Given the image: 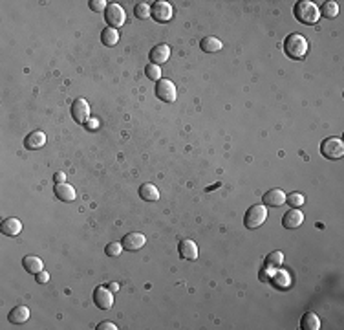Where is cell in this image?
Wrapping results in <instances>:
<instances>
[{
    "label": "cell",
    "mask_w": 344,
    "mask_h": 330,
    "mask_svg": "<svg viewBox=\"0 0 344 330\" xmlns=\"http://www.w3.org/2000/svg\"><path fill=\"white\" fill-rule=\"evenodd\" d=\"M308 50H310V44L306 37L300 33H289L284 41V52L287 53V57L296 59V61L306 57Z\"/></svg>",
    "instance_id": "obj_1"
},
{
    "label": "cell",
    "mask_w": 344,
    "mask_h": 330,
    "mask_svg": "<svg viewBox=\"0 0 344 330\" xmlns=\"http://www.w3.org/2000/svg\"><path fill=\"white\" fill-rule=\"evenodd\" d=\"M295 19L302 24H317L320 19L319 8L317 4H313L311 0H300L295 4V10H293Z\"/></svg>",
    "instance_id": "obj_2"
},
{
    "label": "cell",
    "mask_w": 344,
    "mask_h": 330,
    "mask_svg": "<svg viewBox=\"0 0 344 330\" xmlns=\"http://www.w3.org/2000/svg\"><path fill=\"white\" fill-rule=\"evenodd\" d=\"M266 218H268V209H266V206L256 204V206H251L247 209V213H245L244 216V224L249 230H256V228H260V226L266 222Z\"/></svg>",
    "instance_id": "obj_3"
},
{
    "label": "cell",
    "mask_w": 344,
    "mask_h": 330,
    "mask_svg": "<svg viewBox=\"0 0 344 330\" xmlns=\"http://www.w3.org/2000/svg\"><path fill=\"white\" fill-rule=\"evenodd\" d=\"M320 153L328 160H339L344 154V143L340 138H326L320 145Z\"/></svg>",
    "instance_id": "obj_4"
},
{
    "label": "cell",
    "mask_w": 344,
    "mask_h": 330,
    "mask_svg": "<svg viewBox=\"0 0 344 330\" xmlns=\"http://www.w3.org/2000/svg\"><path fill=\"white\" fill-rule=\"evenodd\" d=\"M72 118L79 125H86V121L90 120V105L84 97H77L72 103Z\"/></svg>",
    "instance_id": "obj_5"
},
{
    "label": "cell",
    "mask_w": 344,
    "mask_h": 330,
    "mask_svg": "<svg viewBox=\"0 0 344 330\" xmlns=\"http://www.w3.org/2000/svg\"><path fill=\"white\" fill-rule=\"evenodd\" d=\"M124 19H126V15H124V10L119 4H108L105 11V20L108 22V28L117 29L119 26L124 24Z\"/></svg>",
    "instance_id": "obj_6"
},
{
    "label": "cell",
    "mask_w": 344,
    "mask_h": 330,
    "mask_svg": "<svg viewBox=\"0 0 344 330\" xmlns=\"http://www.w3.org/2000/svg\"><path fill=\"white\" fill-rule=\"evenodd\" d=\"M94 303L101 310H110L114 306V292H110L106 286H97L94 290Z\"/></svg>",
    "instance_id": "obj_7"
},
{
    "label": "cell",
    "mask_w": 344,
    "mask_h": 330,
    "mask_svg": "<svg viewBox=\"0 0 344 330\" xmlns=\"http://www.w3.org/2000/svg\"><path fill=\"white\" fill-rule=\"evenodd\" d=\"M156 96L165 103H174L176 101V86L168 79H159L156 85Z\"/></svg>",
    "instance_id": "obj_8"
},
{
    "label": "cell",
    "mask_w": 344,
    "mask_h": 330,
    "mask_svg": "<svg viewBox=\"0 0 344 330\" xmlns=\"http://www.w3.org/2000/svg\"><path fill=\"white\" fill-rule=\"evenodd\" d=\"M150 15L158 22H168L172 19V6L165 0H158V2H154L150 6Z\"/></svg>",
    "instance_id": "obj_9"
},
{
    "label": "cell",
    "mask_w": 344,
    "mask_h": 330,
    "mask_svg": "<svg viewBox=\"0 0 344 330\" xmlns=\"http://www.w3.org/2000/svg\"><path fill=\"white\" fill-rule=\"evenodd\" d=\"M302 222H304V213L300 209H296V207L286 211V215L282 216V226L286 230H295V228L302 226Z\"/></svg>",
    "instance_id": "obj_10"
},
{
    "label": "cell",
    "mask_w": 344,
    "mask_h": 330,
    "mask_svg": "<svg viewBox=\"0 0 344 330\" xmlns=\"http://www.w3.org/2000/svg\"><path fill=\"white\" fill-rule=\"evenodd\" d=\"M145 242H147V239H145L143 233H128L124 235L123 240H121L123 248L128 249V251H138V249L143 248Z\"/></svg>",
    "instance_id": "obj_11"
},
{
    "label": "cell",
    "mask_w": 344,
    "mask_h": 330,
    "mask_svg": "<svg viewBox=\"0 0 344 330\" xmlns=\"http://www.w3.org/2000/svg\"><path fill=\"white\" fill-rule=\"evenodd\" d=\"M286 193L282 189H269L264 195V206L266 207H280L286 204Z\"/></svg>",
    "instance_id": "obj_12"
},
{
    "label": "cell",
    "mask_w": 344,
    "mask_h": 330,
    "mask_svg": "<svg viewBox=\"0 0 344 330\" xmlns=\"http://www.w3.org/2000/svg\"><path fill=\"white\" fill-rule=\"evenodd\" d=\"M178 253H180L182 259L194 261V259H198V246L194 244V240L183 239V240H180V244H178Z\"/></svg>",
    "instance_id": "obj_13"
},
{
    "label": "cell",
    "mask_w": 344,
    "mask_h": 330,
    "mask_svg": "<svg viewBox=\"0 0 344 330\" xmlns=\"http://www.w3.org/2000/svg\"><path fill=\"white\" fill-rule=\"evenodd\" d=\"M148 57H150V62L152 64H163V62H167L168 57H170V48H168L167 44H158V46H154L148 53Z\"/></svg>",
    "instance_id": "obj_14"
},
{
    "label": "cell",
    "mask_w": 344,
    "mask_h": 330,
    "mask_svg": "<svg viewBox=\"0 0 344 330\" xmlns=\"http://www.w3.org/2000/svg\"><path fill=\"white\" fill-rule=\"evenodd\" d=\"M24 145L28 151H38L40 147L46 145V134H44L42 130H33L31 134L26 136Z\"/></svg>",
    "instance_id": "obj_15"
},
{
    "label": "cell",
    "mask_w": 344,
    "mask_h": 330,
    "mask_svg": "<svg viewBox=\"0 0 344 330\" xmlns=\"http://www.w3.org/2000/svg\"><path fill=\"white\" fill-rule=\"evenodd\" d=\"M55 196L61 202H73L75 200V189L70 184H55Z\"/></svg>",
    "instance_id": "obj_16"
},
{
    "label": "cell",
    "mask_w": 344,
    "mask_h": 330,
    "mask_svg": "<svg viewBox=\"0 0 344 330\" xmlns=\"http://www.w3.org/2000/svg\"><path fill=\"white\" fill-rule=\"evenodd\" d=\"M0 230H2L4 235H8V237H15V235H19L20 231H22V224H20L19 218L10 216V218H6L4 222L0 224Z\"/></svg>",
    "instance_id": "obj_17"
},
{
    "label": "cell",
    "mask_w": 344,
    "mask_h": 330,
    "mask_svg": "<svg viewBox=\"0 0 344 330\" xmlns=\"http://www.w3.org/2000/svg\"><path fill=\"white\" fill-rule=\"evenodd\" d=\"M22 266L26 268V272L33 273V275L44 270V263L40 261V257H35V255H28V257L22 259Z\"/></svg>",
    "instance_id": "obj_18"
},
{
    "label": "cell",
    "mask_w": 344,
    "mask_h": 330,
    "mask_svg": "<svg viewBox=\"0 0 344 330\" xmlns=\"http://www.w3.org/2000/svg\"><path fill=\"white\" fill-rule=\"evenodd\" d=\"M8 319H10V323H13V325H22V323H26V321L29 319V310L26 306H15L13 310L10 312Z\"/></svg>",
    "instance_id": "obj_19"
},
{
    "label": "cell",
    "mask_w": 344,
    "mask_h": 330,
    "mask_svg": "<svg viewBox=\"0 0 344 330\" xmlns=\"http://www.w3.org/2000/svg\"><path fill=\"white\" fill-rule=\"evenodd\" d=\"M200 48L207 53H216L224 48V44H222L220 39H216V37H203L200 43Z\"/></svg>",
    "instance_id": "obj_20"
},
{
    "label": "cell",
    "mask_w": 344,
    "mask_h": 330,
    "mask_svg": "<svg viewBox=\"0 0 344 330\" xmlns=\"http://www.w3.org/2000/svg\"><path fill=\"white\" fill-rule=\"evenodd\" d=\"M300 328L302 330H319L320 328V319L315 312H308L300 319Z\"/></svg>",
    "instance_id": "obj_21"
},
{
    "label": "cell",
    "mask_w": 344,
    "mask_h": 330,
    "mask_svg": "<svg viewBox=\"0 0 344 330\" xmlns=\"http://www.w3.org/2000/svg\"><path fill=\"white\" fill-rule=\"evenodd\" d=\"M139 196L147 202H156L159 198V191L158 187L152 186V184H143V186L139 187Z\"/></svg>",
    "instance_id": "obj_22"
},
{
    "label": "cell",
    "mask_w": 344,
    "mask_h": 330,
    "mask_svg": "<svg viewBox=\"0 0 344 330\" xmlns=\"http://www.w3.org/2000/svg\"><path fill=\"white\" fill-rule=\"evenodd\" d=\"M119 41V33H117V29L114 28H105L101 31V43L105 44V46H115Z\"/></svg>",
    "instance_id": "obj_23"
},
{
    "label": "cell",
    "mask_w": 344,
    "mask_h": 330,
    "mask_svg": "<svg viewBox=\"0 0 344 330\" xmlns=\"http://www.w3.org/2000/svg\"><path fill=\"white\" fill-rule=\"evenodd\" d=\"M320 17H324V19H335L337 15H339V4L337 2H324V4L320 6L319 10Z\"/></svg>",
    "instance_id": "obj_24"
},
{
    "label": "cell",
    "mask_w": 344,
    "mask_h": 330,
    "mask_svg": "<svg viewBox=\"0 0 344 330\" xmlns=\"http://www.w3.org/2000/svg\"><path fill=\"white\" fill-rule=\"evenodd\" d=\"M284 263V253L282 251H271L266 257V268H278Z\"/></svg>",
    "instance_id": "obj_25"
},
{
    "label": "cell",
    "mask_w": 344,
    "mask_h": 330,
    "mask_svg": "<svg viewBox=\"0 0 344 330\" xmlns=\"http://www.w3.org/2000/svg\"><path fill=\"white\" fill-rule=\"evenodd\" d=\"M145 74H147L148 79H152V81L158 83L159 79H161V68L158 66V64H147V68H145Z\"/></svg>",
    "instance_id": "obj_26"
},
{
    "label": "cell",
    "mask_w": 344,
    "mask_h": 330,
    "mask_svg": "<svg viewBox=\"0 0 344 330\" xmlns=\"http://www.w3.org/2000/svg\"><path fill=\"white\" fill-rule=\"evenodd\" d=\"M134 15H136V19H141V20L148 19V17H150V6L139 2V4H136V8H134Z\"/></svg>",
    "instance_id": "obj_27"
},
{
    "label": "cell",
    "mask_w": 344,
    "mask_h": 330,
    "mask_svg": "<svg viewBox=\"0 0 344 330\" xmlns=\"http://www.w3.org/2000/svg\"><path fill=\"white\" fill-rule=\"evenodd\" d=\"M286 202L291 207H296V209H298V207L304 206V195H302V193H291L289 196H286Z\"/></svg>",
    "instance_id": "obj_28"
},
{
    "label": "cell",
    "mask_w": 344,
    "mask_h": 330,
    "mask_svg": "<svg viewBox=\"0 0 344 330\" xmlns=\"http://www.w3.org/2000/svg\"><path fill=\"white\" fill-rule=\"evenodd\" d=\"M123 244L121 242H110V244H106L105 248V253L108 255V257H117V255H121V251H123Z\"/></svg>",
    "instance_id": "obj_29"
},
{
    "label": "cell",
    "mask_w": 344,
    "mask_h": 330,
    "mask_svg": "<svg viewBox=\"0 0 344 330\" xmlns=\"http://www.w3.org/2000/svg\"><path fill=\"white\" fill-rule=\"evenodd\" d=\"M88 6H90L92 11L101 13V11H106V8H108V2H106V0H90V2H88Z\"/></svg>",
    "instance_id": "obj_30"
},
{
    "label": "cell",
    "mask_w": 344,
    "mask_h": 330,
    "mask_svg": "<svg viewBox=\"0 0 344 330\" xmlns=\"http://www.w3.org/2000/svg\"><path fill=\"white\" fill-rule=\"evenodd\" d=\"M97 330H117V326H115V323H112V321H103V323H99Z\"/></svg>",
    "instance_id": "obj_31"
},
{
    "label": "cell",
    "mask_w": 344,
    "mask_h": 330,
    "mask_svg": "<svg viewBox=\"0 0 344 330\" xmlns=\"http://www.w3.org/2000/svg\"><path fill=\"white\" fill-rule=\"evenodd\" d=\"M50 281V273L48 272H38L37 273V282H40V284H44V282H48Z\"/></svg>",
    "instance_id": "obj_32"
},
{
    "label": "cell",
    "mask_w": 344,
    "mask_h": 330,
    "mask_svg": "<svg viewBox=\"0 0 344 330\" xmlns=\"http://www.w3.org/2000/svg\"><path fill=\"white\" fill-rule=\"evenodd\" d=\"M64 180H66V174H64V172H55V174H53V182L55 184H64Z\"/></svg>",
    "instance_id": "obj_33"
},
{
    "label": "cell",
    "mask_w": 344,
    "mask_h": 330,
    "mask_svg": "<svg viewBox=\"0 0 344 330\" xmlns=\"http://www.w3.org/2000/svg\"><path fill=\"white\" fill-rule=\"evenodd\" d=\"M97 125H99V120H88L86 121V127H88V129H96Z\"/></svg>",
    "instance_id": "obj_34"
},
{
    "label": "cell",
    "mask_w": 344,
    "mask_h": 330,
    "mask_svg": "<svg viewBox=\"0 0 344 330\" xmlns=\"http://www.w3.org/2000/svg\"><path fill=\"white\" fill-rule=\"evenodd\" d=\"M108 290H110V292H117V290H119V284H117V282H108Z\"/></svg>",
    "instance_id": "obj_35"
}]
</instances>
